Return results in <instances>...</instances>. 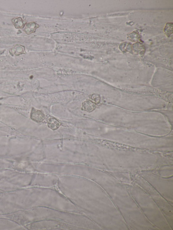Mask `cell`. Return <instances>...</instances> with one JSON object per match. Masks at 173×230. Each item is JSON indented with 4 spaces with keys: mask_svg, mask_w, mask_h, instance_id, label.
Returning a JSON list of instances; mask_svg holds the SVG:
<instances>
[{
    "mask_svg": "<svg viewBox=\"0 0 173 230\" xmlns=\"http://www.w3.org/2000/svg\"><path fill=\"white\" fill-rule=\"evenodd\" d=\"M39 27V25L35 22H30V23H26V27L24 30V31L26 34L29 35L32 33H35L36 30Z\"/></svg>",
    "mask_w": 173,
    "mask_h": 230,
    "instance_id": "2",
    "label": "cell"
},
{
    "mask_svg": "<svg viewBox=\"0 0 173 230\" xmlns=\"http://www.w3.org/2000/svg\"><path fill=\"white\" fill-rule=\"evenodd\" d=\"M11 21L16 29H23L27 23V21L23 20L21 17L13 18Z\"/></svg>",
    "mask_w": 173,
    "mask_h": 230,
    "instance_id": "3",
    "label": "cell"
},
{
    "mask_svg": "<svg viewBox=\"0 0 173 230\" xmlns=\"http://www.w3.org/2000/svg\"><path fill=\"white\" fill-rule=\"evenodd\" d=\"M133 47L135 51L138 53L142 54L143 52V51H145V50L143 46L139 42H137L134 44L133 45Z\"/></svg>",
    "mask_w": 173,
    "mask_h": 230,
    "instance_id": "6",
    "label": "cell"
},
{
    "mask_svg": "<svg viewBox=\"0 0 173 230\" xmlns=\"http://www.w3.org/2000/svg\"><path fill=\"white\" fill-rule=\"evenodd\" d=\"M120 48L121 50L124 52H130V51H132L131 45L128 42L123 43L121 45Z\"/></svg>",
    "mask_w": 173,
    "mask_h": 230,
    "instance_id": "5",
    "label": "cell"
},
{
    "mask_svg": "<svg viewBox=\"0 0 173 230\" xmlns=\"http://www.w3.org/2000/svg\"><path fill=\"white\" fill-rule=\"evenodd\" d=\"M48 126L52 130H56L59 128L60 123L54 118H50L48 119Z\"/></svg>",
    "mask_w": 173,
    "mask_h": 230,
    "instance_id": "4",
    "label": "cell"
},
{
    "mask_svg": "<svg viewBox=\"0 0 173 230\" xmlns=\"http://www.w3.org/2000/svg\"><path fill=\"white\" fill-rule=\"evenodd\" d=\"M30 118L35 121L40 123L44 120L45 115L41 111L33 109L31 111Z\"/></svg>",
    "mask_w": 173,
    "mask_h": 230,
    "instance_id": "1",
    "label": "cell"
},
{
    "mask_svg": "<svg viewBox=\"0 0 173 230\" xmlns=\"http://www.w3.org/2000/svg\"><path fill=\"white\" fill-rule=\"evenodd\" d=\"M172 23H169L166 25L165 29V32L166 35L169 36L172 33Z\"/></svg>",
    "mask_w": 173,
    "mask_h": 230,
    "instance_id": "7",
    "label": "cell"
}]
</instances>
